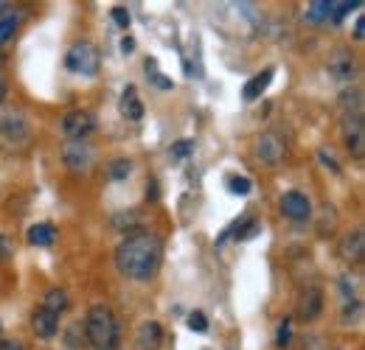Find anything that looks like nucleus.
<instances>
[{"mask_svg": "<svg viewBox=\"0 0 365 350\" xmlns=\"http://www.w3.org/2000/svg\"><path fill=\"white\" fill-rule=\"evenodd\" d=\"M160 238L149 230H130V235L118 244L115 250V266L124 277L146 283L155 277L158 266H160Z\"/></svg>", "mask_w": 365, "mask_h": 350, "instance_id": "1", "label": "nucleus"}, {"mask_svg": "<svg viewBox=\"0 0 365 350\" xmlns=\"http://www.w3.org/2000/svg\"><path fill=\"white\" fill-rule=\"evenodd\" d=\"M85 339L93 350H118V319L107 306H93L85 317Z\"/></svg>", "mask_w": 365, "mask_h": 350, "instance_id": "2", "label": "nucleus"}, {"mask_svg": "<svg viewBox=\"0 0 365 350\" xmlns=\"http://www.w3.org/2000/svg\"><path fill=\"white\" fill-rule=\"evenodd\" d=\"M98 62L101 59H98V51H96L93 43H76L68 51V59H65L68 70L82 73V76H96L98 73Z\"/></svg>", "mask_w": 365, "mask_h": 350, "instance_id": "3", "label": "nucleus"}, {"mask_svg": "<svg viewBox=\"0 0 365 350\" xmlns=\"http://www.w3.org/2000/svg\"><path fill=\"white\" fill-rule=\"evenodd\" d=\"M62 163L73 171V174H82L93 166V149L91 143L85 140H68L62 146Z\"/></svg>", "mask_w": 365, "mask_h": 350, "instance_id": "4", "label": "nucleus"}, {"mask_svg": "<svg viewBox=\"0 0 365 350\" xmlns=\"http://www.w3.org/2000/svg\"><path fill=\"white\" fill-rule=\"evenodd\" d=\"M96 129V121L88 110H71L65 118H62V132L71 137V140H85L91 132Z\"/></svg>", "mask_w": 365, "mask_h": 350, "instance_id": "5", "label": "nucleus"}, {"mask_svg": "<svg viewBox=\"0 0 365 350\" xmlns=\"http://www.w3.org/2000/svg\"><path fill=\"white\" fill-rule=\"evenodd\" d=\"M281 213L292 221H307L312 216V202H309L304 193L289 191V193L281 196Z\"/></svg>", "mask_w": 365, "mask_h": 350, "instance_id": "6", "label": "nucleus"}, {"mask_svg": "<svg viewBox=\"0 0 365 350\" xmlns=\"http://www.w3.org/2000/svg\"><path fill=\"white\" fill-rule=\"evenodd\" d=\"M29 134V124H26V115L17 112V110H3L0 112V137L6 140H23Z\"/></svg>", "mask_w": 365, "mask_h": 350, "instance_id": "7", "label": "nucleus"}, {"mask_svg": "<svg viewBox=\"0 0 365 350\" xmlns=\"http://www.w3.org/2000/svg\"><path fill=\"white\" fill-rule=\"evenodd\" d=\"M326 70H329V76L331 79H337V82H346V79H351L354 76V70H357V62H354V56L349 53V51H334L331 56H329V65H326Z\"/></svg>", "mask_w": 365, "mask_h": 350, "instance_id": "8", "label": "nucleus"}, {"mask_svg": "<svg viewBox=\"0 0 365 350\" xmlns=\"http://www.w3.org/2000/svg\"><path fill=\"white\" fill-rule=\"evenodd\" d=\"M31 328H34V334H37L40 339L56 336V331H59V314L48 311L46 306H37L34 314H31Z\"/></svg>", "mask_w": 365, "mask_h": 350, "instance_id": "9", "label": "nucleus"}, {"mask_svg": "<svg viewBox=\"0 0 365 350\" xmlns=\"http://www.w3.org/2000/svg\"><path fill=\"white\" fill-rule=\"evenodd\" d=\"M256 154L262 157V163L278 166V163L284 160V143L275 137L273 132H264V134L256 140Z\"/></svg>", "mask_w": 365, "mask_h": 350, "instance_id": "10", "label": "nucleus"}, {"mask_svg": "<svg viewBox=\"0 0 365 350\" xmlns=\"http://www.w3.org/2000/svg\"><path fill=\"white\" fill-rule=\"evenodd\" d=\"M365 255V235L363 230H351L340 238V258L349 263H360Z\"/></svg>", "mask_w": 365, "mask_h": 350, "instance_id": "11", "label": "nucleus"}, {"mask_svg": "<svg viewBox=\"0 0 365 350\" xmlns=\"http://www.w3.org/2000/svg\"><path fill=\"white\" fill-rule=\"evenodd\" d=\"M138 348L140 350H158L160 342H163V331L155 319H146L140 328H138V336H135Z\"/></svg>", "mask_w": 365, "mask_h": 350, "instance_id": "12", "label": "nucleus"}, {"mask_svg": "<svg viewBox=\"0 0 365 350\" xmlns=\"http://www.w3.org/2000/svg\"><path fill=\"white\" fill-rule=\"evenodd\" d=\"M320 308H323V292H320L318 286H312L298 300V317L301 319H315L320 314Z\"/></svg>", "mask_w": 365, "mask_h": 350, "instance_id": "13", "label": "nucleus"}, {"mask_svg": "<svg viewBox=\"0 0 365 350\" xmlns=\"http://www.w3.org/2000/svg\"><path fill=\"white\" fill-rule=\"evenodd\" d=\"M121 115L127 118V121H140L143 118V101L138 98V90L130 85V88H124L121 92Z\"/></svg>", "mask_w": 365, "mask_h": 350, "instance_id": "14", "label": "nucleus"}, {"mask_svg": "<svg viewBox=\"0 0 365 350\" xmlns=\"http://www.w3.org/2000/svg\"><path fill=\"white\" fill-rule=\"evenodd\" d=\"M273 68H264L262 73H256L247 85H245V90H242V98L245 101H256V98H262V92L270 88V82H273Z\"/></svg>", "mask_w": 365, "mask_h": 350, "instance_id": "15", "label": "nucleus"}, {"mask_svg": "<svg viewBox=\"0 0 365 350\" xmlns=\"http://www.w3.org/2000/svg\"><path fill=\"white\" fill-rule=\"evenodd\" d=\"M346 146H349L351 157L363 160V154H365V132H363V121H360V115L354 118V129H346Z\"/></svg>", "mask_w": 365, "mask_h": 350, "instance_id": "16", "label": "nucleus"}, {"mask_svg": "<svg viewBox=\"0 0 365 350\" xmlns=\"http://www.w3.org/2000/svg\"><path fill=\"white\" fill-rule=\"evenodd\" d=\"M53 241H56V227H53L51 221L34 224V227L29 230V244H34V247H48V244H53Z\"/></svg>", "mask_w": 365, "mask_h": 350, "instance_id": "17", "label": "nucleus"}, {"mask_svg": "<svg viewBox=\"0 0 365 350\" xmlns=\"http://www.w3.org/2000/svg\"><path fill=\"white\" fill-rule=\"evenodd\" d=\"M43 306H46L48 311H53V314H62V311H68V306H71V297H68L65 289L53 286V289L46 292V303H43Z\"/></svg>", "mask_w": 365, "mask_h": 350, "instance_id": "18", "label": "nucleus"}, {"mask_svg": "<svg viewBox=\"0 0 365 350\" xmlns=\"http://www.w3.org/2000/svg\"><path fill=\"white\" fill-rule=\"evenodd\" d=\"M14 31H17V11L14 9H3L0 11V43L11 40Z\"/></svg>", "mask_w": 365, "mask_h": 350, "instance_id": "19", "label": "nucleus"}, {"mask_svg": "<svg viewBox=\"0 0 365 350\" xmlns=\"http://www.w3.org/2000/svg\"><path fill=\"white\" fill-rule=\"evenodd\" d=\"M130 174H133V160H127V157H115L107 166V176L110 179H127Z\"/></svg>", "mask_w": 365, "mask_h": 350, "instance_id": "20", "label": "nucleus"}, {"mask_svg": "<svg viewBox=\"0 0 365 350\" xmlns=\"http://www.w3.org/2000/svg\"><path fill=\"white\" fill-rule=\"evenodd\" d=\"M65 342H68L71 350L82 348V342H85V322H82V319L71 322V328H68V334H65Z\"/></svg>", "mask_w": 365, "mask_h": 350, "instance_id": "21", "label": "nucleus"}, {"mask_svg": "<svg viewBox=\"0 0 365 350\" xmlns=\"http://www.w3.org/2000/svg\"><path fill=\"white\" fill-rule=\"evenodd\" d=\"M326 17H331V3H329V0H315V3H309V9H307V20H309V23H320V20H326Z\"/></svg>", "mask_w": 365, "mask_h": 350, "instance_id": "22", "label": "nucleus"}, {"mask_svg": "<svg viewBox=\"0 0 365 350\" xmlns=\"http://www.w3.org/2000/svg\"><path fill=\"white\" fill-rule=\"evenodd\" d=\"M250 188H253V182H250L247 176H230L228 179V191L230 193H236V196H247Z\"/></svg>", "mask_w": 365, "mask_h": 350, "instance_id": "23", "label": "nucleus"}, {"mask_svg": "<svg viewBox=\"0 0 365 350\" xmlns=\"http://www.w3.org/2000/svg\"><path fill=\"white\" fill-rule=\"evenodd\" d=\"M259 233H262V224H259L256 219H250V221H245V224L239 227L236 238H239V241H250V238H256Z\"/></svg>", "mask_w": 365, "mask_h": 350, "instance_id": "24", "label": "nucleus"}, {"mask_svg": "<svg viewBox=\"0 0 365 350\" xmlns=\"http://www.w3.org/2000/svg\"><path fill=\"white\" fill-rule=\"evenodd\" d=\"M357 6H360V0H354V3H349V0H346V3H331V20L340 23V20H343L351 9H357Z\"/></svg>", "mask_w": 365, "mask_h": 350, "instance_id": "25", "label": "nucleus"}, {"mask_svg": "<svg viewBox=\"0 0 365 350\" xmlns=\"http://www.w3.org/2000/svg\"><path fill=\"white\" fill-rule=\"evenodd\" d=\"M188 328L197 331V334L208 331V319H205V314H202V311H191V314H188Z\"/></svg>", "mask_w": 365, "mask_h": 350, "instance_id": "26", "label": "nucleus"}, {"mask_svg": "<svg viewBox=\"0 0 365 350\" xmlns=\"http://www.w3.org/2000/svg\"><path fill=\"white\" fill-rule=\"evenodd\" d=\"M191 152H194V140H178V143L172 146V157H178V160L188 157Z\"/></svg>", "mask_w": 365, "mask_h": 350, "instance_id": "27", "label": "nucleus"}, {"mask_svg": "<svg viewBox=\"0 0 365 350\" xmlns=\"http://www.w3.org/2000/svg\"><path fill=\"white\" fill-rule=\"evenodd\" d=\"M14 250H17L14 241H11L6 233H0V261H9V258L14 255Z\"/></svg>", "mask_w": 365, "mask_h": 350, "instance_id": "28", "label": "nucleus"}, {"mask_svg": "<svg viewBox=\"0 0 365 350\" xmlns=\"http://www.w3.org/2000/svg\"><path fill=\"white\" fill-rule=\"evenodd\" d=\"M113 20H115V26H121L124 31L130 28V11H127L124 6H115V9H113Z\"/></svg>", "mask_w": 365, "mask_h": 350, "instance_id": "29", "label": "nucleus"}, {"mask_svg": "<svg viewBox=\"0 0 365 350\" xmlns=\"http://www.w3.org/2000/svg\"><path fill=\"white\" fill-rule=\"evenodd\" d=\"M289 331H292V322H289V319H284V322H281V328H278V339H275V342H278V348H287V345H289Z\"/></svg>", "mask_w": 365, "mask_h": 350, "instance_id": "30", "label": "nucleus"}, {"mask_svg": "<svg viewBox=\"0 0 365 350\" xmlns=\"http://www.w3.org/2000/svg\"><path fill=\"white\" fill-rule=\"evenodd\" d=\"M354 104V110L360 112V90H346L343 92V107H351Z\"/></svg>", "mask_w": 365, "mask_h": 350, "instance_id": "31", "label": "nucleus"}, {"mask_svg": "<svg viewBox=\"0 0 365 350\" xmlns=\"http://www.w3.org/2000/svg\"><path fill=\"white\" fill-rule=\"evenodd\" d=\"M0 350H26L20 339H0Z\"/></svg>", "mask_w": 365, "mask_h": 350, "instance_id": "32", "label": "nucleus"}, {"mask_svg": "<svg viewBox=\"0 0 365 350\" xmlns=\"http://www.w3.org/2000/svg\"><path fill=\"white\" fill-rule=\"evenodd\" d=\"M320 160H323V163H329V169H331V171H340V166L334 163V157H331L329 152H320Z\"/></svg>", "mask_w": 365, "mask_h": 350, "instance_id": "33", "label": "nucleus"}, {"mask_svg": "<svg viewBox=\"0 0 365 350\" xmlns=\"http://www.w3.org/2000/svg\"><path fill=\"white\" fill-rule=\"evenodd\" d=\"M354 37H357V40H363L365 37V20L363 17H357V23H354Z\"/></svg>", "mask_w": 365, "mask_h": 350, "instance_id": "34", "label": "nucleus"}, {"mask_svg": "<svg viewBox=\"0 0 365 350\" xmlns=\"http://www.w3.org/2000/svg\"><path fill=\"white\" fill-rule=\"evenodd\" d=\"M133 48H135V43H133L130 37H124V40H121V51H124V53H127V51H133Z\"/></svg>", "mask_w": 365, "mask_h": 350, "instance_id": "35", "label": "nucleus"}, {"mask_svg": "<svg viewBox=\"0 0 365 350\" xmlns=\"http://www.w3.org/2000/svg\"><path fill=\"white\" fill-rule=\"evenodd\" d=\"M3 98H6V85H3V79H0V104H3Z\"/></svg>", "mask_w": 365, "mask_h": 350, "instance_id": "36", "label": "nucleus"}, {"mask_svg": "<svg viewBox=\"0 0 365 350\" xmlns=\"http://www.w3.org/2000/svg\"><path fill=\"white\" fill-rule=\"evenodd\" d=\"M323 350H337V348H323Z\"/></svg>", "mask_w": 365, "mask_h": 350, "instance_id": "37", "label": "nucleus"}, {"mask_svg": "<svg viewBox=\"0 0 365 350\" xmlns=\"http://www.w3.org/2000/svg\"><path fill=\"white\" fill-rule=\"evenodd\" d=\"M0 334H3V331H0Z\"/></svg>", "mask_w": 365, "mask_h": 350, "instance_id": "38", "label": "nucleus"}]
</instances>
